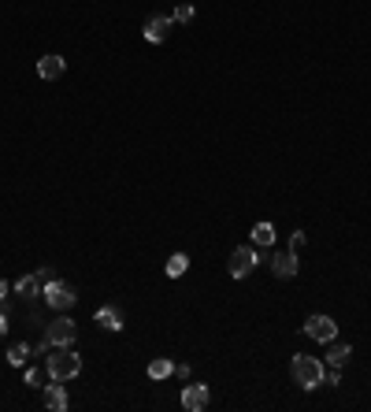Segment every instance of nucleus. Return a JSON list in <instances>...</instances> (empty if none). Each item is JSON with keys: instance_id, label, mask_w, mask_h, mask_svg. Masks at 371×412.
<instances>
[{"instance_id": "obj_1", "label": "nucleus", "mask_w": 371, "mask_h": 412, "mask_svg": "<svg viewBox=\"0 0 371 412\" xmlns=\"http://www.w3.org/2000/svg\"><path fill=\"white\" fill-rule=\"evenodd\" d=\"M323 360L319 357H304L297 353L294 360H289V375H294V383L304 386V390H316V386H323Z\"/></svg>"}, {"instance_id": "obj_2", "label": "nucleus", "mask_w": 371, "mask_h": 412, "mask_svg": "<svg viewBox=\"0 0 371 412\" xmlns=\"http://www.w3.org/2000/svg\"><path fill=\"white\" fill-rule=\"evenodd\" d=\"M78 372H82V357H78L74 349H60L56 357H48V375L60 379V383H67V379H74Z\"/></svg>"}, {"instance_id": "obj_3", "label": "nucleus", "mask_w": 371, "mask_h": 412, "mask_svg": "<svg viewBox=\"0 0 371 412\" xmlns=\"http://www.w3.org/2000/svg\"><path fill=\"white\" fill-rule=\"evenodd\" d=\"M45 338H48V345H56V349H71L74 338H78V323L71 316H60L45 327Z\"/></svg>"}, {"instance_id": "obj_4", "label": "nucleus", "mask_w": 371, "mask_h": 412, "mask_svg": "<svg viewBox=\"0 0 371 412\" xmlns=\"http://www.w3.org/2000/svg\"><path fill=\"white\" fill-rule=\"evenodd\" d=\"M41 293H45V301L52 305L56 312H67V308H74V301H78L74 286H67V283H56V278H48Z\"/></svg>"}, {"instance_id": "obj_5", "label": "nucleus", "mask_w": 371, "mask_h": 412, "mask_svg": "<svg viewBox=\"0 0 371 412\" xmlns=\"http://www.w3.org/2000/svg\"><path fill=\"white\" fill-rule=\"evenodd\" d=\"M301 331L309 335L312 342H323V345H331V342L338 338V323H334L331 316H319V312H316V316H309V320H304V327H301Z\"/></svg>"}, {"instance_id": "obj_6", "label": "nucleus", "mask_w": 371, "mask_h": 412, "mask_svg": "<svg viewBox=\"0 0 371 412\" xmlns=\"http://www.w3.org/2000/svg\"><path fill=\"white\" fill-rule=\"evenodd\" d=\"M253 268H256V249L253 245H238V249L231 253V260H227L231 278H245V275H253Z\"/></svg>"}, {"instance_id": "obj_7", "label": "nucleus", "mask_w": 371, "mask_h": 412, "mask_svg": "<svg viewBox=\"0 0 371 412\" xmlns=\"http://www.w3.org/2000/svg\"><path fill=\"white\" fill-rule=\"evenodd\" d=\"M208 401H212V390H208L204 383H189V386H182V408H186V412H204Z\"/></svg>"}, {"instance_id": "obj_8", "label": "nucleus", "mask_w": 371, "mask_h": 412, "mask_svg": "<svg viewBox=\"0 0 371 412\" xmlns=\"http://www.w3.org/2000/svg\"><path fill=\"white\" fill-rule=\"evenodd\" d=\"M171 26H175L171 15H153V19H145V41L164 45V41H167V34H171Z\"/></svg>"}, {"instance_id": "obj_9", "label": "nucleus", "mask_w": 371, "mask_h": 412, "mask_svg": "<svg viewBox=\"0 0 371 412\" xmlns=\"http://www.w3.org/2000/svg\"><path fill=\"white\" fill-rule=\"evenodd\" d=\"M63 67H67V60H63V56H56V53H48V56H41V60H38V78H45V82H56V78L63 75Z\"/></svg>"}, {"instance_id": "obj_10", "label": "nucleus", "mask_w": 371, "mask_h": 412, "mask_svg": "<svg viewBox=\"0 0 371 412\" xmlns=\"http://www.w3.org/2000/svg\"><path fill=\"white\" fill-rule=\"evenodd\" d=\"M271 271H275L279 278H294L297 275V253H275L271 256Z\"/></svg>"}, {"instance_id": "obj_11", "label": "nucleus", "mask_w": 371, "mask_h": 412, "mask_svg": "<svg viewBox=\"0 0 371 412\" xmlns=\"http://www.w3.org/2000/svg\"><path fill=\"white\" fill-rule=\"evenodd\" d=\"M45 405L52 408V412L67 408V386H63L60 379H52V386H45Z\"/></svg>"}, {"instance_id": "obj_12", "label": "nucleus", "mask_w": 371, "mask_h": 412, "mask_svg": "<svg viewBox=\"0 0 371 412\" xmlns=\"http://www.w3.org/2000/svg\"><path fill=\"white\" fill-rule=\"evenodd\" d=\"M96 327H104V331H123V316L116 305H104L96 308Z\"/></svg>"}, {"instance_id": "obj_13", "label": "nucleus", "mask_w": 371, "mask_h": 412, "mask_svg": "<svg viewBox=\"0 0 371 412\" xmlns=\"http://www.w3.org/2000/svg\"><path fill=\"white\" fill-rule=\"evenodd\" d=\"M353 357V345L349 342H331V353H327V364L331 368H345Z\"/></svg>"}, {"instance_id": "obj_14", "label": "nucleus", "mask_w": 371, "mask_h": 412, "mask_svg": "<svg viewBox=\"0 0 371 412\" xmlns=\"http://www.w3.org/2000/svg\"><path fill=\"white\" fill-rule=\"evenodd\" d=\"M253 242L260 245V249L275 245V227H271V223H256V227H253Z\"/></svg>"}, {"instance_id": "obj_15", "label": "nucleus", "mask_w": 371, "mask_h": 412, "mask_svg": "<svg viewBox=\"0 0 371 412\" xmlns=\"http://www.w3.org/2000/svg\"><path fill=\"white\" fill-rule=\"evenodd\" d=\"M38 290H41V278L38 275H23L19 283H15V293H19V298H34Z\"/></svg>"}, {"instance_id": "obj_16", "label": "nucleus", "mask_w": 371, "mask_h": 412, "mask_svg": "<svg viewBox=\"0 0 371 412\" xmlns=\"http://www.w3.org/2000/svg\"><path fill=\"white\" fill-rule=\"evenodd\" d=\"M30 353H34V349H30V345H26V342H15V345H11V349H8V364H15V368H23Z\"/></svg>"}, {"instance_id": "obj_17", "label": "nucleus", "mask_w": 371, "mask_h": 412, "mask_svg": "<svg viewBox=\"0 0 371 412\" xmlns=\"http://www.w3.org/2000/svg\"><path fill=\"white\" fill-rule=\"evenodd\" d=\"M167 375H175V364L167 357H156L153 364H149V379H167Z\"/></svg>"}, {"instance_id": "obj_18", "label": "nucleus", "mask_w": 371, "mask_h": 412, "mask_svg": "<svg viewBox=\"0 0 371 412\" xmlns=\"http://www.w3.org/2000/svg\"><path fill=\"white\" fill-rule=\"evenodd\" d=\"M186 268H189V256H186V253H175V256L167 260V275H171V278H182Z\"/></svg>"}, {"instance_id": "obj_19", "label": "nucleus", "mask_w": 371, "mask_h": 412, "mask_svg": "<svg viewBox=\"0 0 371 412\" xmlns=\"http://www.w3.org/2000/svg\"><path fill=\"white\" fill-rule=\"evenodd\" d=\"M193 15H197V11H193L189 4H179V8H175V15H171V19H175V23H193Z\"/></svg>"}, {"instance_id": "obj_20", "label": "nucleus", "mask_w": 371, "mask_h": 412, "mask_svg": "<svg viewBox=\"0 0 371 412\" xmlns=\"http://www.w3.org/2000/svg\"><path fill=\"white\" fill-rule=\"evenodd\" d=\"M304 249V230H294L289 234V253H301Z\"/></svg>"}, {"instance_id": "obj_21", "label": "nucleus", "mask_w": 371, "mask_h": 412, "mask_svg": "<svg viewBox=\"0 0 371 412\" xmlns=\"http://www.w3.org/2000/svg\"><path fill=\"white\" fill-rule=\"evenodd\" d=\"M34 275H38V278H41V283H48V278H52V268H38V271H34Z\"/></svg>"}, {"instance_id": "obj_22", "label": "nucleus", "mask_w": 371, "mask_h": 412, "mask_svg": "<svg viewBox=\"0 0 371 412\" xmlns=\"http://www.w3.org/2000/svg\"><path fill=\"white\" fill-rule=\"evenodd\" d=\"M4 298H8V283L0 278V301H4Z\"/></svg>"}, {"instance_id": "obj_23", "label": "nucleus", "mask_w": 371, "mask_h": 412, "mask_svg": "<svg viewBox=\"0 0 371 412\" xmlns=\"http://www.w3.org/2000/svg\"><path fill=\"white\" fill-rule=\"evenodd\" d=\"M4 327H8V316H4V312H0V335H4Z\"/></svg>"}]
</instances>
